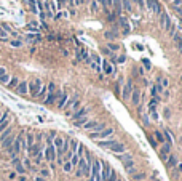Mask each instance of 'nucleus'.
I'll use <instances>...</instances> for the list:
<instances>
[{
    "instance_id": "obj_53",
    "label": "nucleus",
    "mask_w": 182,
    "mask_h": 181,
    "mask_svg": "<svg viewBox=\"0 0 182 181\" xmlns=\"http://www.w3.org/2000/svg\"><path fill=\"white\" fill-rule=\"evenodd\" d=\"M169 115H171V112H169V109H165V117L169 119Z\"/></svg>"
},
{
    "instance_id": "obj_3",
    "label": "nucleus",
    "mask_w": 182,
    "mask_h": 181,
    "mask_svg": "<svg viewBox=\"0 0 182 181\" xmlns=\"http://www.w3.org/2000/svg\"><path fill=\"white\" fill-rule=\"evenodd\" d=\"M21 149H22V135L16 136L13 141V146H11V151H13V157H16L18 154L21 152Z\"/></svg>"
},
{
    "instance_id": "obj_31",
    "label": "nucleus",
    "mask_w": 182,
    "mask_h": 181,
    "mask_svg": "<svg viewBox=\"0 0 182 181\" xmlns=\"http://www.w3.org/2000/svg\"><path fill=\"white\" fill-rule=\"evenodd\" d=\"M11 132H13V130H11V127H8L7 130H3V132H2V135H0V143H2L5 138H8V136L11 135Z\"/></svg>"
},
{
    "instance_id": "obj_49",
    "label": "nucleus",
    "mask_w": 182,
    "mask_h": 181,
    "mask_svg": "<svg viewBox=\"0 0 182 181\" xmlns=\"http://www.w3.org/2000/svg\"><path fill=\"white\" fill-rule=\"evenodd\" d=\"M125 59H126V58H125V55H120L117 58V61H118V63H125Z\"/></svg>"
},
{
    "instance_id": "obj_27",
    "label": "nucleus",
    "mask_w": 182,
    "mask_h": 181,
    "mask_svg": "<svg viewBox=\"0 0 182 181\" xmlns=\"http://www.w3.org/2000/svg\"><path fill=\"white\" fill-rule=\"evenodd\" d=\"M8 127H10V117L3 119V120H2V122H0V133L3 132V130H7Z\"/></svg>"
},
{
    "instance_id": "obj_28",
    "label": "nucleus",
    "mask_w": 182,
    "mask_h": 181,
    "mask_svg": "<svg viewBox=\"0 0 182 181\" xmlns=\"http://www.w3.org/2000/svg\"><path fill=\"white\" fill-rule=\"evenodd\" d=\"M27 3H29V10L32 11V13H37L38 8H37V0H27Z\"/></svg>"
},
{
    "instance_id": "obj_16",
    "label": "nucleus",
    "mask_w": 182,
    "mask_h": 181,
    "mask_svg": "<svg viewBox=\"0 0 182 181\" xmlns=\"http://www.w3.org/2000/svg\"><path fill=\"white\" fill-rule=\"evenodd\" d=\"M125 170L128 171V175H134L136 173V165H134V160H130V162H126V164H125Z\"/></svg>"
},
{
    "instance_id": "obj_34",
    "label": "nucleus",
    "mask_w": 182,
    "mask_h": 181,
    "mask_svg": "<svg viewBox=\"0 0 182 181\" xmlns=\"http://www.w3.org/2000/svg\"><path fill=\"white\" fill-rule=\"evenodd\" d=\"M121 3H123V8L126 11H131V10H133V2H131V0H123Z\"/></svg>"
},
{
    "instance_id": "obj_30",
    "label": "nucleus",
    "mask_w": 182,
    "mask_h": 181,
    "mask_svg": "<svg viewBox=\"0 0 182 181\" xmlns=\"http://www.w3.org/2000/svg\"><path fill=\"white\" fill-rule=\"evenodd\" d=\"M46 93H48V87H46V85H42V88H40V91H38L37 98H42V99H45Z\"/></svg>"
},
{
    "instance_id": "obj_63",
    "label": "nucleus",
    "mask_w": 182,
    "mask_h": 181,
    "mask_svg": "<svg viewBox=\"0 0 182 181\" xmlns=\"http://www.w3.org/2000/svg\"><path fill=\"white\" fill-rule=\"evenodd\" d=\"M181 11H182V8H181Z\"/></svg>"
},
{
    "instance_id": "obj_14",
    "label": "nucleus",
    "mask_w": 182,
    "mask_h": 181,
    "mask_svg": "<svg viewBox=\"0 0 182 181\" xmlns=\"http://www.w3.org/2000/svg\"><path fill=\"white\" fill-rule=\"evenodd\" d=\"M13 165H14V168H16L18 173H21V175L26 173V168L22 167V164H21V160L18 159V157H14V159H13Z\"/></svg>"
},
{
    "instance_id": "obj_43",
    "label": "nucleus",
    "mask_w": 182,
    "mask_h": 181,
    "mask_svg": "<svg viewBox=\"0 0 182 181\" xmlns=\"http://www.w3.org/2000/svg\"><path fill=\"white\" fill-rule=\"evenodd\" d=\"M107 47H109V50H112V51H117V50H118V45H117V43H112V42L107 43Z\"/></svg>"
},
{
    "instance_id": "obj_59",
    "label": "nucleus",
    "mask_w": 182,
    "mask_h": 181,
    "mask_svg": "<svg viewBox=\"0 0 182 181\" xmlns=\"http://www.w3.org/2000/svg\"><path fill=\"white\" fill-rule=\"evenodd\" d=\"M97 3H101V5H106V0H99Z\"/></svg>"
},
{
    "instance_id": "obj_32",
    "label": "nucleus",
    "mask_w": 182,
    "mask_h": 181,
    "mask_svg": "<svg viewBox=\"0 0 182 181\" xmlns=\"http://www.w3.org/2000/svg\"><path fill=\"white\" fill-rule=\"evenodd\" d=\"M77 149H78V141L77 139H70V152L77 154Z\"/></svg>"
},
{
    "instance_id": "obj_39",
    "label": "nucleus",
    "mask_w": 182,
    "mask_h": 181,
    "mask_svg": "<svg viewBox=\"0 0 182 181\" xmlns=\"http://www.w3.org/2000/svg\"><path fill=\"white\" fill-rule=\"evenodd\" d=\"M160 85L163 87V90H166V88L169 87V80L166 79V77H163V79H160Z\"/></svg>"
},
{
    "instance_id": "obj_1",
    "label": "nucleus",
    "mask_w": 182,
    "mask_h": 181,
    "mask_svg": "<svg viewBox=\"0 0 182 181\" xmlns=\"http://www.w3.org/2000/svg\"><path fill=\"white\" fill-rule=\"evenodd\" d=\"M113 135V128H104V130H101V132H97V133H89V138L91 139H104V138H109V136H112Z\"/></svg>"
},
{
    "instance_id": "obj_6",
    "label": "nucleus",
    "mask_w": 182,
    "mask_h": 181,
    "mask_svg": "<svg viewBox=\"0 0 182 181\" xmlns=\"http://www.w3.org/2000/svg\"><path fill=\"white\" fill-rule=\"evenodd\" d=\"M45 159L48 160V162H53V160L56 159V149L53 144H48L46 146V149H45Z\"/></svg>"
},
{
    "instance_id": "obj_52",
    "label": "nucleus",
    "mask_w": 182,
    "mask_h": 181,
    "mask_svg": "<svg viewBox=\"0 0 182 181\" xmlns=\"http://www.w3.org/2000/svg\"><path fill=\"white\" fill-rule=\"evenodd\" d=\"M142 122H144L145 125H149V117H145V115H142Z\"/></svg>"
},
{
    "instance_id": "obj_12",
    "label": "nucleus",
    "mask_w": 182,
    "mask_h": 181,
    "mask_svg": "<svg viewBox=\"0 0 182 181\" xmlns=\"http://www.w3.org/2000/svg\"><path fill=\"white\" fill-rule=\"evenodd\" d=\"M88 112H89V108H80L78 111H75L72 114V119H74V120H77V119H82V117H85Z\"/></svg>"
},
{
    "instance_id": "obj_21",
    "label": "nucleus",
    "mask_w": 182,
    "mask_h": 181,
    "mask_svg": "<svg viewBox=\"0 0 182 181\" xmlns=\"http://www.w3.org/2000/svg\"><path fill=\"white\" fill-rule=\"evenodd\" d=\"M118 160H121L123 164H126V162H130V160H133V156H131L130 152H123V154H118Z\"/></svg>"
},
{
    "instance_id": "obj_61",
    "label": "nucleus",
    "mask_w": 182,
    "mask_h": 181,
    "mask_svg": "<svg viewBox=\"0 0 182 181\" xmlns=\"http://www.w3.org/2000/svg\"><path fill=\"white\" fill-rule=\"evenodd\" d=\"M88 181H94V180H93V178H89V180H88Z\"/></svg>"
},
{
    "instance_id": "obj_36",
    "label": "nucleus",
    "mask_w": 182,
    "mask_h": 181,
    "mask_svg": "<svg viewBox=\"0 0 182 181\" xmlns=\"http://www.w3.org/2000/svg\"><path fill=\"white\" fill-rule=\"evenodd\" d=\"M163 136L168 139V144H171L172 141H174V136H172V133L169 132V130H165V135H163Z\"/></svg>"
},
{
    "instance_id": "obj_33",
    "label": "nucleus",
    "mask_w": 182,
    "mask_h": 181,
    "mask_svg": "<svg viewBox=\"0 0 182 181\" xmlns=\"http://www.w3.org/2000/svg\"><path fill=\"white\" fill-rule=\"evenodd\" d=\"M18 84H19V80H18V77H11L7 87H8V88H16V87H18Z\"/></svg>"
},
{
    "instance_id": "obj_62",
    "label": "nucleus",
    "mask_w": 182,
    "mask_h": 181,
    "mask_svg": "<svg viewBox=\"0 0 182 181\" xmlns=\"http://www.w3.org/2000/svg\"><path fill=\"white\" fill-rule=\"evenodd\" d=\"M117 181H121V180H118V178H117Z\"/></svg>"
},
{
    "instance_id": "obj_35",
    "label": "nucleus",
    "mask_w": 182,
    "mask_h": 181,
    "mask_svg": "<svg viewBox=\"0 0 182 181\" xmlns=\"http://www.w3.org/2000/svg\"><path fill=\"white\" fill-rule=\"evenodd\" d=\"M88 120H89V119L85 115V117H82V119H77V120H75V125H77V127H83L86 122H88Z\"/></svg>"
},
{
    "instance_id": "obj_55",
    "label": "nucleus",
    "mask_w": 182,
    "mask_h": 181,
    "mask_svg": "<svg viewBox=\"0 0 182 181\" xmlns=\"http://www.w3.org/2000/svg\"><path fill=\"white\" fill-rule=\"evenodd\" d=\"M24 165H26V167H29V168H32V167H31V162H29V160H27V159H26V160H24Z\"/></svg>"
},
{
    "instance_id": "obj_18",
    "label": "nucleus",
    "mask_w": 182,
    "mask_h": 181,
    "mask_svg": "<svg viewBox=\"0 0 182 181\" xmlns=\"http://www.w3.org/2000/svg\"><path fill=\"white\" fill-rule=\"evenodd\" d=\"M13 141H14V136L10 135L8 138H5L3 141H2V147H3V149H10V147L13 146Z\"/></svg>"
},
{
    "instance_id": "obj_47",
    "label": "nucleus",
    "mask_w": 182,
    "mask_h": 181,
    "mask_svg": "<svg viewBox=\"0 0 182 181\" xmlns=\"http://www.w3.org/2000/svg\"><path fill=\"white\" fill-rule=\"evenodd\" d=\"M7 117H10V114H8V112H2V114H0V122H2L3 119H7Z\"/></svg>"
},
{
    "instance_id": "obj_48",
    "label": "nucleus",
    "mask_w": 182,
    "mask_h": 181,
    "mask_svg": "<svg viewBox=\"0 0 182 181\" xmlns=\"http://www.w3.org/2000/svg\"><path fill=\"white\" fill-rule=\"evenodd\" d=\"M134 2H136V3H138L141 8H144V7H145V2H144V0H134Z\"/></svg>"
},
{
    "instance_id": "obj_23",
    "label": "nucleus",
    "mask_w": 182,
    "mask_h": 181,
    "mask_svg": "<svg viewBox=\"0 0 182 181\" xmlns=\"http://www.w3.org/2000/svg\"><path fill=\"white\" fill-rule=\"evenodd\" d=\"M102 69H104V72L109 74V75H110V74H113V66L109 63V61H104V63H102Z\"/></svg>"
},
{
    "instance_id": "obj_22",
    "label": "nucleus",
    "mask_w": 182,
    "mask_h": 181,
    "mask_svg": "<svg viewBox=\"0 0 182 181\" xmlns=\"http://www.w3.org/2000/svg\"><path fill=\"white\" fill-rule=\"evenodd\" d=\"M115 143H117V141H115V139L112 138V139H107V141H99L97 144H99L101 147H106V149H109V147H110V146H113Z\"/></svg>"
},
{
    "instance_id": "obj_44",
    "label": "nucleus",
    "mask_w": 182,
    "mask_h": 181,
    "mask_svg": "<svg viewBox=\"0 0 182 181\" xmlns=\"http://www.w3.org/2000/svg\"><path fill=\"white\" fill-rule=\"evenodd\" d=\"M107 181H117V175H115V171H110V175H109V178H107Z\"/></svg>"
},
{
    "instance_id": "obj_45",
    "label": "nucleus",
    "mask_w": 182,
    "mask_h": 181,
    "mask_svg": "<svg viewBox=\"0 0 182 181\" xmlns=\"http://www.w3.org/2000/svg\"><path fill=\"white\" fill-rule=\"evenodd\" d=\"M40 175H42V178H48L50 176V171L46 170V168H42V170H40Z\"/></svg>"
},
{
    "instance_id": "obj_11",
    "label": "nucleus",
    "mask_w": 182,
    "mask_h": 181,
    "mask_svg": "<svg viewBox=\"0 0 182 181\" xmlns=\"http://www.w3.org/2000/svg\"><path fill=\"white\" fill-rule=\"evenodd\" d=\"M109 149L112 151V152H115V154L118 156V154H123L125 151H126V146H125V144H121V143H118V141H117V143L113 144V146H110Z\"/></svg>"
},
{
    "instance_id": "obj_13",
    "label": "nucleus",
    "mask_w": 182,
    "mask_h": 181,
    "mask_svg": "<svg viewBox=\"0 0 182 181\" xmlns=\"http://www.w3.org/2000/svg\"><path fill=\"white\" fill-rule=\"evenodd\" d=\"M177 164H179L177 157H176L174 154H169V157L166 159V167H168V168H174Z\"/></svg>"
},
{
    "instance_id": "obj_19",
    "label": "nucleus",
    "mask_w": 182,
    "mask_h": 181,
    "mask_svg": "<svg viewBox=\"0 0 182 181\" xmlns=\"http://www.w3.org/2000/svg\"><path fill=\"white\" fill-rule=\"evenodd\" d=\"M147 175L144 171H136L134 175H131V181H145Z\"/></svg>"
},
{
    "instance_id": "obj_4",
    "label": "nucleus",
    "mask_w": 182,
    "mask_h": 181,
    "mask_svg": "<svg viewBox=\"0 0 182 181\" xmlns=\"http://www.w3.org/2000/svg\"><path fill=\"white\" fill-rule=\"evenodd\" d=\"M145 3H147V7L150 8V10L155 11V14H162L163 10H162V5L158 3L157 0H144Z\"/></svg>"
},
{
    "instance_id": "obj_25",
    "label": "nucleus",
    "mask_w": 182,
    "mask_h": 181,
    "mask_svg": "<svg viewBox=\"0 0 182 181\" xmlns=\"http://www.w3.org/2000/svg\"><path fill=\"white\" fill-rule=\"evenodd\" d=\"M153 136H155V139H157V141H158L160 144H163V143H165V136H163V133H162V132L155 130V132H153Z\"/></svg>"
},
{
    "instance_id": "obj_41",
    "label": "nucleus",
    "mask_w": 182,
    "mask_h": 181,
    "mask_svg": "<svg viewBox=\"0 0 182 181\" xmlns=\"http://www.w3.org/2000/svg\"><path fill=\"white\" fill-rule=\"evenodd\" d=\"M10 45L14 48H19V47H22V42L21 40H10Z\"/></svg>"
},
{
    "instance_id": "obj_7",
    "label": "nucleus",
    "mask_w": 182,
    "mask_h": 181,
    "mask_svg": "<svg viewBox=\"0 0 182 181\" xmlns=\"http://www.w3.org/2000/svg\"><path fill=\"white\" fill-rule=\"evenodd\" d=\"M16 90V93L18 95H21V96H26V95L29 93V88H27V82L26 80H22V82H19L18 84V87L14 88Z\"/></svg>"
},
{
    "instance_id": "obj_54",
    "label": "nucleus",
    "mask_w": 182,
    "mask_h": 181,
    "mask_svg": "<svg viewBox=\"0 0 182 181\" xmlns=\"http://www.w3.org/2000/svg\"><path fill=\"white\" fill-rule=\"evenodd\" d=\"M176 167H177V171H179V173H182V164H177Z\"/></svg>"
},
{
    "instance_id": "obj_60",
    "label": "nucleus",
    "mask_w": 182,
    "mask_h": 181,
    "mask_svg": "<svg viewBox=\"0 0 182 181\" xmlns=\"http://www.w3.org/2000/svg\"><path fill=\"white\" fill-rule=\"evenodd\" d=\"M179 143H181V146H182V138H181V139H179Z\"/></svg>"
},
{
    "instance_id": "obj_8",
    "label": "nucleus",
    "mask_w": 182,
    "mask_h": 181,
    "mask_svg": "<svg viewBox=\"0 0 182 181\" xmlns=\"http://www.w3.org/2000/svg\"><path fill=\"white\" fill-rule=\"evenodd\" d=\"M133 88H134V87H133V82H131V80H126V84H125V87H123V93H121L123 99H130Z\"/></svg>"
},
{
    "instance_id": "obj_37",
    "label": "nucleus",
    "mask_w": 182,
    "mask_h": 181,
    "mask_svg": "<svg viewBox=\"0 0 182 181\" xmlns=\"http://www.w3.org/2000/svg\"><path fill=\"white\" fill-rule=\"evenodd\" d=\"M120 23H121V24H123V27H125V32H126V34H128V32H130V26H128V23H126V18H125V16H121V14H120Z\"/></svg>"
},
{
    "instance_id": "obj_46",
    "label": "nucleus",
    "mask_w": 182,
    "mask_h": 181,
    "mask_svg": "<svg viewBox=\"0 0 182 181\" xmlns=\"http://www.w3.org/2000/svg\"><path fill=\"white\" fill-rule=\"evenodd\" d=\"M0 37H2V40H7V31L3 27H0Z\"/></svg>"
},
{
    "instance_id": "obj_40",
    "label": "nucleus",
    "mask_w": 182,
    "mask_h": 181,
    "mask_svg": "<svg viewBox=\"0 0 182 181\" xmlns=\"http://www.w3.org/2000/svg\"><path fill=\"white\" fill-rule=\"evenodd\" d=\"M104 37H106V38H110V40H112V38L117 37V34H115V32H112V31H107V32H104Z\"/></svg>"
},
{
    "instance_id": "obj_9",
    "label": "nucleus",
    "mask_w": 182,
    "mask_h": 181,
    "mask_svg": "<svg viewBox=\"0 0 182 181\" xmlns=\"http://www.w3.org/2000/svg\"><path fill=\"white\" fill-rule=\"evenodd\" d=\"M169 154H171V144L163 143L162 149H160V157H162V160H165L166 162V159L169 157Z\"/></svg>"
},
{
    "instance_id": "obj_56",
    "label": "nucleus",
    "mask_w": 182,
    "mask_h": 181,
    "mask_svg": "<svg viewBox=\"0 0 182 181\" xmlns=\"http://www.w3.org/2000/svg\"><path fill=\"white\" fill-rule=\"evenodd\" d=\"M150 144H152L153 147H157V141H155V139H150Z\"/></svg>"
},
{
    "instance_id": "obj_51",
    "label": "nucleus",
    "mask_w": 182,
    "mask_h": 181,
    "mask_svg": "<svg viewBox=\"0 0 182 181\" xmlns=\"http://www.w3.org/2000/svg\"><path fill=\"white\" fill-rule=\"evenodd\" d=\"M150 114H152V119H153V120H158V114L155 111H150Z\"/></svg>"
},
{
    "instance_id": "obj_50",
    "label": "nucleus",
    "mask_w": 182,
    "mask_h": 181,
    "mask_svg": "<svg viewBox=\"0 0 182 181\" xmlns=\"http://www.w3.org/2000/svg\"><path fill=\"white\" fill-rule=\"evenodd\" d=\"M5 74H7V69H5L3 66H0V77H2V75H5Z\"/></svg>"
},
{
    "instance_id": "obj_57",
    "label": "nucleus",
    "mask_w": 182,
    "mask_h": 181,
    "mask_svg": "<svg viewBox=\"0 0 182 181\" xmlns=\"http://www.w3.org/2000/svg\"><path fill=\"white\" fill-rule=\"evenodd\" d=\"M35 181H46V180H45V178H42V176H37V178H35Z\"/></svg>"
},
{
    "instance_id": "obj_15",
    "label": "nucleus",
    "mask_w": 182,
    "mask_h": 181,
    "mask_svg": "<svg viewBox=\"0 0 182 181\" xmlns=\"http://www.w3.org/2000/svg\"><path fill=\"white\" fill-rule=\"evenodd\" d=\"M97 123H99V122H97L96 119H93V120H88V122L83 125V130H86V132H93V130L96 128Z\"/></svg>"
},
{
    "instance_id": "obj_17",
    "label": "nucleus",
    "mask_w": 182,
    "mask_h": 181,
    "mask_svg": "<svg viewBox=\"0 0 182 181\" xmlns=\"http://www.w3.org/2000/svg\"><path fill=\"white\" fill-rule=\"evenodd\" d=\"M34 135H32V133H27V136H26V143H24V147H26V149H31V147L32 146H34V144H35V141H34Z\"/></svg>"
},
{
    "instance_id": "obj_20",
    "label": "nucleus",
    "mask_w": 182,
    "mask_h": 181,
    "mask_svg": "<svg viewBox=\"0 0 182 181\" xmlns=\"http://www.w3.org/2000/svg\"><path fill=\"white\" fill-rule=\"evenodd\" d=\"M67 99H69V96L65 93H61V96L58 98V108L59 109H64V106H65V103H67Z\"/></svg>"
},
{
    "instance_id": "obj_29",
    "label": "nucleus",
    "mask_w": 182,
    "mask_h": 181,
    "mask_svg": "<svg viewBox=\"0 0 182 181\" xmlns=\"http://www.w3.org/2000/svg\"><path fill=\"white\" fill-rule=\"evenodd\" d=\"M172 38H174V42H176V45H177V48L182 50V35L181 34H174V35H172Z\"/></svg>"
},
{
    "instance_id": "obj_58",
    "label": "nucleus",
    "mask_w": 182,
    "mask_h": 181,
    "mask_svg": "<svg viewBox=\"0 0 182 181\" xmlns=\"http://www.w3.org/2000/svg\"><path fill=\"white\" fill-rule=\"evenodd\" d=\"M106 5H109L110 7V5H112V0H106Z\"/></svg>"
},
{
    "instance_id": "obj_5",
    "label": "nucleus",
    "mask_w": 182,
    "mask_h": 181,
    "mask_svg": "<svg viewBox=\"0 0 182 181\" xmlns=\"http://www.w3.org/2000/svg\"><path fill=\"white\" fill-rule=\"evenodd\" d=\"M141 90L139 88H133V91H131V103H133L134 106H141Z\"/></svg>"
},
{
    "instance_id": "obj_2",
    "label": "nucleus",
    "mask_w": 182,
    "mask_h": 181,
    "mask_svg": "<svg viewBox=\"0 0 182 181\" xmlns=\"http://www.w3.org/2000/svg\"><path fill=\"white\" fill-rule=\"evenodd\" d=\"M27 88H29V93L34 98H37L38 91H40V88H42V80H38V79L32 80L31 84H27Z\"/></svg>"
},
{
    "instance_id": "obj_10",
    "label": "nucleus",
    "mask_w": 182,
    "mask_h": 181,
    "mask_svg": "<svg viewBox=\"0 0 182 181\" xmlns=\"http://www.w3.org/2000/svg\"><path fill=\"white\" fill-rule=\"evenodd\" d=\"M110 171H112V168L109 164H101V181H107Z\"/></svg>"
},
{
    "instance_id": "obj_26",
    "label": "nucleus",
    "mask_w": 182,
    "mask_h": 181,
    "mask_svg": "<svg viewBox=\"0 0 182 181\" xmlns=\"http://www.w3.org/2000/svg\"><path fill=\"white\" fill-rule=\"evenodd\" d=\"M62 170H64L65 173H70V171H74V167H72V164H70V160H65L64 164H62Z\"/></svg>"
},
{
    "instance_id": "obj_38",
    "label": "nucleus",
    "mask_w": 182,
    "mask_h": 181,
    "mask_svg": "<svg viewBox=\"0 0 182 181\" xmlns=\"http://www.w3.org/2000/svg\"><path fill=\"white\" fill-rule=\"evenodd\" d=\"M10 79H11V75H8V74H5V75H2V77H0V84H2V85H8V82H10Z\"/></svg>"
},
{
    "instance_id": "obj_24",
    "label": "nucleus",
    "mask_w": 182,
    "mask_h": 181,
    "mask_svg": "<svg viewBox=\"0 0 182 181\" xmlns=\"http://www.w3.org/2000/svg\"><path fill=\"white\" fill-rule=\"evenodd\" d=\"M112 5L115 7V11L120 14L121 10H123V3H121V0H112Z\"/></svg>"
},
{
    "instance_id": "obj_42",
    "label": "nucleus",
    "mask_w": 182,
    "mask_h": 181,
    "mask_svg": "<svg viewBox=\"0 0 182 181\" xmlns=\"http://www.w3.org/2000/svg\"><path fill=\"white\" fill-rule=\"evenodd\" d=\"M91 10H93V11L99 10V3H97V0H93V2H91Z\"/></svg>"
}]
</instances>
